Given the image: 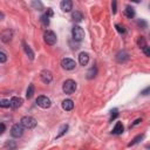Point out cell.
<instances>
[{
	"label": "cell",
	"mask_w": 150,
	"mask_h": 150,
	"mask_svg": "<svg viewBox=\"0 0 150 150\" xmlns=\"http://www.w3.org/2000/svg\"><path fill=\"white\" fill-rule=\"evenodd\" d=\"M32 6L35 7L36 9H39V11L42 9V4H41L40 1H38V2H36V1H33V2H32Z\"/></svg>",
	"instance_id": "29"
},
{
	"label": "cell",
	"mask_w": 150,
	"mask_h": 150,
	"mask_svg": "<svg viewBox=\"0 0 150 150\" xmlns=\"http://www.w3.org/2000/svg\"><path fill=\"white\" fill-rule=\"evenodd\" d=\"M96 73H97L96 67H91V68L88 70V73H87V77H88L89 80H91V79H94V77L96 76Z\"/></svg>",
	"instance_id": "22"
},
{
	"label": "cell",
	"mask_w": 150,
	"mask_h": 150,
	"mask_svg": "<svg viewBox=\"0 0 150 150\" xmlns=\"http://www.w3.org/2000/svg\"><path fill=\"white\" fill-rule=\"evenodd\" d=\"M146 148H150V144H149V145H146Z\"/></svg>",
	"instance_id": "38"
},
{
	"label": "cell",
	"mask_w": 150,
	"mask_h": 150,
	"mask_svg": "<svg viewBox=\"0 0 150 150\" xmlns=\"http://www.w3.org/2000/svg\"><path fill=\"white\" fill-rule=\"evenodd\" d=\"M123 130H124V127H123L122 122H117V123L115 124L114 129H112V134H114V135H121V134L123 132Z\"/></svg>",
	"instance_id": "14"
},
{
	"label": "cell",
	"mask_w": 150,
	"mask_h": 150,
	"mask_svg": "<svg viewBox=\"0 0 150 150\" xmlns=\"http://www.w3.org/2000/svg\"><path fill=\"white\" fill-rule=\"evenodd\" d=\"M117 116H118V110H117V109H112V110H111V116H110V121L115 120V118H116Z\"/></svg>",
	"instance_id": "31"
},
{
	"label": "cell",
	"mask_w": 150,
	"mask_h": 150,
	"mask_svg": "<svg viewBox=\"0 0 150 150\" xmlns=\"http://www.w3.org/2000/svg\"><path fill=\"white\" fill-rule=\"evenodd\" d=\"M20 124H21L23 128H26V129H33V128L36 127L38 122H36V120H35L34 117H32V116H23V117L20 120Z\"/></svg>",
	"instance_id": "2"
},
{
	"label": "cell",
	"mask_w": 150,
	"mask_h": 150,
	"mask_svg": "<svg viewBox=\"0 0 150 150\" xmlns=\"http://www.w3.org/2000/svg\"><path fill=\"white\" fill-rule=\"evenodd\" d=\"M62 108L66 110V111H70L73 108H74V102L71 101V100H64L63 102H62Z\"/></svg>",
	"instance_id": "13"
},
{
	"label": "cell",
	"mask_w": 150,
	"mask_h": 150,
	"mask_svg": "<svg viewBox=\"0 0 150 150\" xmlns=\"http://www.w3.org/2000/svg\"><path fill=\"white\" fill-rule=\"evenodd\" d=\"M116 1H112V4H111V8H112V14H115L116 13Z\"/></svg>",
	"instance_id": "36"
},
{
	"label": "cell",
	"mask_w": 150,
	"mask_h": 150,
	"mask_svg": "<svg viewBox=\"0 0 150 150\" xmlns=\"http://www.w3.org/2000/svg\"><path fill=\"white\" fill-rule=\"evenodd\" d=\"M36 104L40 107V108H43V109H47L52 105V101L47 97V96H39L36 98Z\"/></svg>",
	"instance_id": "5"
},
{
	"label": "cell",
	"mask_w": 150,
	"mask_h": 150,
	"mask_svg": "<svg viewBox=\"0 0 150 150\" xmlns=\"http://www.w3.org/2000/svg\"><path fill=\"white\" fill-rule=\"evenodd\" d=\"M45 14H46L48 18H50V16H53V14H54V13H53V9H52V8H47V11H46V13H45Z\"/></svg>",
	"instance_id": "33"
},
{
	"label": "cell",
	"mask_w": 150,
	"mask_h": 150,
	"mask_svg": "<svg viewBox=\"0 0 150 150\" xmlns=\"http://www.w3.org/2000/svg\"><path fill=\"white\" fill-rule=\"evenodd\" d=\"M4 146H5L6 150H15L18 145H16L15 141H12V139H11V141H6V143H5Z\"/></svg>",
	"instance_id": "20"
},
{
	"label": "cell",
	"mask_w": 150,
	"mask_h": 150,
	"mask_svg": "<svg viewBox=\"0 0 150 150\" xmlns=\"http://www.w3.org/2000/svg\"><path fill=\"white\" fill-rule=\"evenodd\" d=\"M71 19L75 22H81L82 19H83V14L81 12H79V11H75V12L71 13Z\"/></svg>",
	"instance_id": "16"
},
{
	"label": "cell",
	"mask_w": 150,
	"mask_h": 150,
	"mask_svg": "<svg viewBox=\"0 0 150 150\" xmlns=\"http://www.w3.org/2000/svg\"><path fill=\"white\" fill-rule=\"evenodd\" d=\"M0 107H2V108H8V107H11V101L9 100H1L0 101Z\"/></svg>",
	"instance_id": "28"
},
{
	"label": "cell",
	"mask_w": 150,
	"mask_h": 150,
	"mask_svg": "<svg viewBox=\"0 0 150 150\" xmlns=\"http://www.w3.org/2000/svg\"><path fill=\"white\" fill-rule=\"evenodd\" d=\"M23 49H25V53H26V55L29 57V60H34V52L30 49V47L27 45V43H25L23 42Z\"/></svg>",
	"instance_id": "18"
},
{
	"label": "cell",
	"mask_w": 150,
	"mask_h": 150,
	"mask_svg": "<svg viewBox=\"0 0 150 150\" xmlns=\"http://www.w3.org/2000/svg\"><path fill=\"white\" fill-rule=\"evenodd\" d=\"M40 77H41V81H42L43 83L48 84V83H50V82H52V80H53V74H52L49 70L45 69V70H42V71H41Z\"/></svg>",
	"instance_id": "8"
},
{
	"label": "cell",
	"mask_w": 150,
	"mask_h": 150,
	"mask_svg": "<svg viewBox=\"0 0 150 150\" xmlns=\"http://www.w3.org/2000/svg\"><path fill=\"white\" fill-rule=\"evenodd\" d=\"M22 134H23V127L21 125V124H14L13 127H12V129H11V135L13 136V137H15V138H19V137H21L22 136Z\"/></svg>",
	"instance_id": "7"
},
{
	"label": "cell",
	"mask_w": 150,
	"mask_h": 150,
	"mask_svg": "<svg viewBox=\"0 0 150 150\" xmlns=\"http://www.w3.org/2000/svg\"><path fill=\"white\" fill-rule=\"evenodd\" d=\"M61 66L63 69L66 70H73L75 67H76V62L73 60V59H69V57H66L61 61Z\"/></svg>",
	"instance_id": "6"
},
{
	"label": "cell",
	"mask_w": 150,
	"mask_h": 150,
	"mask_svg": "<svg viewBox=\"0 0 150 150\" xmlns=\"http://www.w3.org/2000/svg\"><path fill=\"white\" fill-rule=\"evenodd\" d=\"M43 39H45V42L47 43V45H49V46H53V45H55L56 43V34L53 32V30H46L45 32V34H43Z\"/></svg>",
	"instance_id": "4"
},
{
	"label": "cell",
	"mask_w": 150,
	"mask_h": 150,
	"mask_svg": "<svg viewBox=\"0 0 150 150\" xmlns=\"http://www.w3.org/2000/svg\"><path fill=\"white\" fill-rule=\"evenodd\" d=\"M141 94H142V95H148V94H150V87H146L145 89H143V90L141 91Z\"/></svg>",
	"instance_id": "34"
},
{
	"label": "cell",
	"mask_w": 150,
	"mask_h": 150,
	"mask_svg": "<svg viewBox=\"0 0 150 150\" xmlns=\"http://www.w3.org/2000/svg\"><path fill=\"white\" fill-rule=\"evenodd\" d=\"M149 38H150V33H149Z\"/></svg>",
	"instance_id": "40"
},
{
	"label": "cell",
	"mask_w": 150,
	"mask_h": 150,
	"mask_svg": "<svg viewBox=\"0 0 150 150\" xmlns=\"http://www.w3.org/2000/svg\"><path fill=\"white\" fill-rule=\"evenodd\" d=\"M9 101H11V108H12V109H18V108H20V107L22 105V103H23V100H22L21 97H19V96H13Z\"/></svg>",
	"instance_id": "9"
},
{
	"label": "cell",
	"mask_w": 150,
	"mask_h": 150,
	"mask_svg": "<svg viewBox=\"0 0 150 150\" xmlns=\"http://www.w3.org/2000/svg\"><path fill=\"white\" fill-rule=\"evenodd\" d=\"M149 8H150V4H149Z\"/></svg>",
	"instance_id": "39"
},
{
	"label": "cell",
	"mask_w": 150,
	"mask_h": 150,
	"mask_svg": "<svg viewBox=\"0 0 150 150\" xmlns=\"http://www.w3.org/2000/svg\"><path fill=\"white\" fill-rule=\"evenodd\" d=\"M1 129H2V130H1V134H4V132H5V129H6L4 123H1Z\"/></svg>",
	"instance_id": "37"
},
{
	"label": "cell",
	"mask_w": 150,
	"mask_h": 150,
	"mask_svg": "<svg viewBox=\"0 0 150 150\" xmlns=\"http://www.w3.org/2000/svg\"><path fill=\"white\" fill-rule=\"evenodd\" d=\"M137 26H138L139 28L144 29V28H146V27H148V23H146V21H145V20L139 19V20H137Z\"/></svg>",
	"instance_id": "26"
},
{
	"label": "cell",
	"mask_w": 150,
	"mask_h": 150,
	"mask_svg": "<svg viewBox=\"0 0 150 150\" xmlns=\"http://www.w3.org/2000/svg\"><path fill=\"white\" fill-rule=\"evenodd\" d=\"M141 122H142V118H137V120H136V121H135V122H134V123H132V124L130 125V129H131V128H134L135 125H137V124H139Z\"/></svg>",
	"instance_id": "35"
},
{
	"label": "cell",
	"mask_w": 150,
	"mask_h": 150,
	"mask_svg": "<svg viewBox=\"0 0 150 150\" xmlns=\"http://www.w3.org/2000/svg\"><path fill=\"white\" fill-rule=\"evenodd\" d=\"M143 53H144L146 56H149V57H150V47H149V46L144 47V48H143Z\"/></svg>",
	"instance_id": "32"
},
{
	"label": "cell",
	"mask_w": 150,
	"mask_h": 150,
	"mask_svg": "<svg viewBox=\"0 0 150 150\" xmlns=\"http://www.w3.org/2000/svg\"><path fill=\"white\" fill-rule=\"evenodd\" d=\"M116 60L117 62L120 63H124L129 60V54L125 52V50H120L117 54H116Z\"/></svg>",
	"instance_id": "10"
},
{
	"label": "cell",
	"mask_w": 150,
	"mask_h": 150,
	"mask_svg": "<svg viewBox=\"0 0 150 150\" xmlns=\"http://www.w3.org/2000/svg\"><path fill=\"white\" fill-rule=\"evenodd\" d=\"M79 62H80L81 66H87L88 62H89V55H88V53H86V52L80 53L79 54Z\"/></svg>",
	"instance_id": "12"
},
{
	"label": "cell",
	"mask_w": 150,
	"mask_h": 150,
	"mask_svg": "<svg viewBox=\"0 0 150 150\" xmlns=\"http://www.w3.org/2000/svg\"><path fill=\"white\" fill-rule=\"evenodd\" d=\"M144 138V134H139V135H137L136 137H134L132 138V141L128 144V146H132V145H135V144H137V143H139L142 139Z\"/></svg>",
	"instance_id": "21"
},
{
	"label": "cell",
	"mask_w": 150,
	"mask_h": 150,
	"mask_svg": "<svg viewBox=\"0 0 150 150\" xmlns=\"http://www.w3.org/2000/svg\"><path fill=\"white\" fill-rule=\"evenodd\" d=\"M40 21H41V22H42V25H43V26H46V27L49 25V18H48L46 14L41 15V18H40Z\"/></svg>",
	"instance_id": "25"
},
{
	"label": "cell",
	"mask_w": 150,
	"mask_h": 150,
	"mask_svg": "<svg viewBox=\"0 0 150 150\" xmlns=\"http://www.w3.org/2000/svg\"><path fill=\"white\" fill-rule=\"evenodd\" d=\"M115 27H116V29H117V32H118V33H121V34H125L127 29H125V27H124L123 25L116 23V25H115Z\"/></svg>",
	"instance_id": "27"
},
{
	"label": "cell",
	"mask_w": 150,
	"mask_h": 150,
	"mask_svg": "<svg viewBox=\"0 0 150 150\" xmlns=\"http://www.w3.org/2000/svg\"><path fill=\"white\" fill-rule=\"evenodd\" d=\"M124 15L128 18V19H132L135 16V9L131 7V6H127L125 9H124Z\"/></svg>",
	"instance_id": "15"
},
{
	"label": "cell",
	"mask_w": 150,
	"mask_h": 150,
	"mask_svg": "<svg viewBox=\"0 0 150 150\" xmlns=\"http://www.w3.org/2000/svg\"><path fill=\"white\" fill-rule=\"evenodd\" d=\"M76 82L74 81V80H71V79H69V80H66L64 82H63V84H62V90H63V93L64 94H68V95H70V94H73L75 90H76Z\"/></svg>",
	"instance_id": "1"
},
{
	"label": "cell",
	"mask_w": 150,
	"mask_h": 150,
	"mask_svg": "<svg viewBox=\"0 0 150 150\" xmlns=\"http://www.w3.org/2000/svg\"><path fill=\"white\" fill-rule=\"evenodd\" d=\"M60 7H61V9L63 11V12H70L71 11V8H73V2L70 1V0H63V1H61V4H60Z\"/></svg>",
	"instance_id": "11"
},
{
	"label": "cell",
	"mask_w": 150,
	"mask_h": 150,
	"mask_svg": "<svg viewBox=\"0 0 150 150\" xmlns=\"http://www.w3.org/2000/svg\"><path fill=\"white\" fill-rule=\"evenodd\" d=\"M67 130H68V124H63V125L60 128V131H59V134L56 135V138H59V137H61L62 135H64V134L67 132Z\"/></svg>",
	"instance_id": "24"
},
{
	"label": "cell",
	"mask_w": 150,
	"mask_h": 150,
	"mask_svg": "<svg viewBox=\"0 0 150 150\" xmlns=\"http://www.w3.org/2000/svg\"><path fill=\"white\" fill-rule=\"evenodd\" d=\"M71 35H73V39L77 42L82 41L83 38H84V30L80 27V26H74L73 29H71Z\"/></svg>",
	"instance_id": "3"
},
{
	"label": "cell",
	"mask_w": 150,
	"mask_h": 150,
	"mask_svg": "<svg viewBox=\"0 0 150 150\" xmlns=\"http://www.w3.org/2000/svg\"><path fill=\"white\" fill-rule=\"evenodd\" d=\"M34 93H35V87H34V84L33 83H30L29 86H28V88H27V91H26V97L29 100V98H32L33 97V95H34Z\"/></svg>",
	"instance_id": "19"
},
{
	"label": "cell",
	"mask_w": 150,
	"mask_h": 150,
	"mask_svg": "<svg viewBox=\"0 0 150 150\" xmlns=\"http://www.w3.org/2000/svg\"><path fill=\"white\" fill-rule=\"evenodd\" d=\"M6 60H7V55L5 54V52H0V62L1 63H5L6 62Z\"/></svg>",
	"instance_id": "30"
},
{
	"label": "cell",
	"mask_w": 150,
	"mask_h": 150,
	"mask_svg": "<svg viewBox=\"0 0 150 150\" xmlns=\"http://www.w3.org/2000/svg\"><path fill=\"white\" fill-rule=\"evenodd\" d=\"M11 39H12V32H11L9 29L2 32V34H1V40H2V42H8V41H11Z\"/></svg>",
	"instance_id": "17"
},
{
	"label": "cell",
	"mask_w": 150,
	"mask_h": 150,
	"mask_svg": "<svg viewBox=\"0 0 150 150\" xmlns=\"http://www.w3.org/2000/svg\"><path fill=\"white\" fill-rule=\"evenodd\" d=\"M137 45H138V47L139 48H144V47H146V41H145V39L143 38V36H139L138 39H137Z\"/></svg>",
	"instance_id": "23"
}]
</instances>
